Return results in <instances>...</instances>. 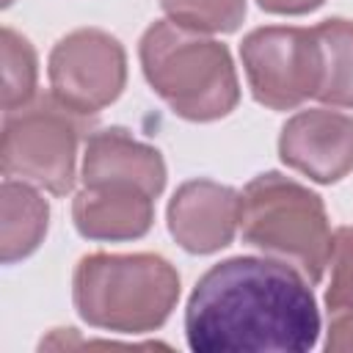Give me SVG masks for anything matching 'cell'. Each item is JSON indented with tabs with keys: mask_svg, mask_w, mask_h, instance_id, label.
<instances>
[{
	"mask_svg": "<svg viewBox=\"0 0 353 353\" xmlns=\"http://www.w3.org/2000/svg\"><path fill=\"white\" fill-rule=\"evenodd\" d=\"M188 345L196 353L309 350L320 314L306 281L281 262L234 256L210 268L185 309Z\"/></svg>",
	"mask_w": 353,
	"mask_h": 353,
	"instance_id": "6da1fadb",
	"label": "cell"
}]
</instances>
